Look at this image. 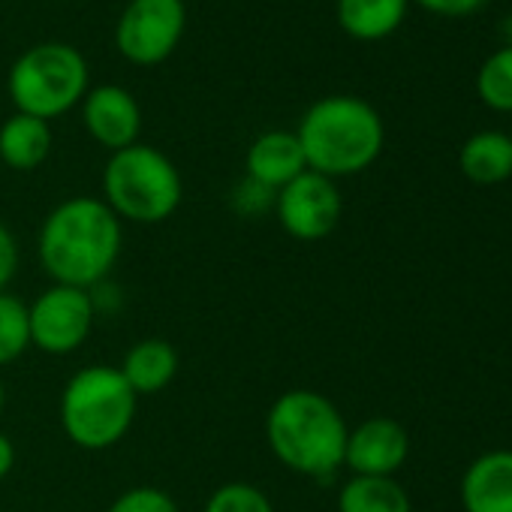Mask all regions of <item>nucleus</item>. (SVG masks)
<instances>
[{"label": "nucleus", "mask_w": 512, "mask_h": 512, "mask_svg": "<svg viewBox=\"0 0 512 512\" xmlns=\"http://www.w3.org/2000/svg\"><path fill=\"white\" fill-rule=\"evenodd\" d=\"M121 244L124 229L115 211L97 196H73L46 214L37 256L55 284L91 290L115 269Z\"/></svg>", "instance_id": "obj_1"}, {"label": "nucleus", "mask_w": 512, "mask_h": 512, "mask_svg": "<svg viewBox=\"0 0 512 512\" xmlns=\"http://www.w3.org/2000/svg\"><path fill=\"white\" fill-rule=\"evenodd\" d=\"M296 136L308 169L338 181L377 163L383 154L386 127L368 100L353 94H332L317 100L302 115Z\"/></svg>", "instance_id": "obj_2"}, {"label": "nucleus", "mask_w": 512, "mask_h": 512, "mask_svg": "<svg viewBox=\"0 0 512 512\" xmlns=\"http://www.w3.org/2000/svg\"><path fill=\"white\" fill-rule=\"evenodd\" d=\"M347 422L341 410L314 389H290L266 413V443L293 473L332 476L344 464Z\"/></svg>", "instance_id": "obj_3"}, {"label": "nucleus", "mask_w": 512, "mask_h": 512, "mask_svg": "<svg viewBox=\"0 0 512 512\" xmlns=\"http://www.w3.org/2000/svg\"><path fill=\"white\" fill-rule=\"evenodd\" d=\"M136 392L118 368L88 365L76 371L61 392V428L85 452L118 446L136 419Z\"/></svg>", "instance_id": "obj_4"}, {"label": "nucleus", "mask_w": 512, "mask_h": 512, "mask_svg": "<svg viewBox=\"0 0 512 512\" xmlns=\"http://www.w3.org/2000/svg\"><path fill=\"white\" fill-rule=\"evenodd\" d=\"M103 196L118 220L163 223L178 211L184 184L181 172L163 151L136 142L112 151L103 169Z\"/></svg>", "instance_id": "obj_5"}, {"label": "nucleus", "mask_w": 512, "mask_h": 512, "mask_svg": "<svg viewBox=\"0 0 512 512\" xmlns=\"http://www.w3.org/2000/svg\"><path fill=\"white\" fill-rule=\"evenodd\" d=\"M88 82V61L76 46L40 43L16 58L10 70V97L22 115L52 121L85 100Z\"/></svg>", "instance_id": "obj_6"}, {"label": "nucleus", "mask_w": 512, "mask_h": 512, "mask_svg": "<svg viewBox=\"0 0 512 512\" xmlns=\"http://www.w3.org/2000/svg\"><path fill=\"white\" fill-rule=\"evenodd\" d=\"M184 25V0H130L115 25V46L130 64L157 67L178 49Z\"/></svg>", "instance_id": "obj_7"}, {"label": "nucleus", "mask_w": 512, "mask_h": 512, "mask_svg": "<svg viewBox=\"0 0 512 512\" xmlns=\"http://www.w3.org/2000/svg\"><path fill=\"white\" fill-rule=\"evenodd\" d=\"M94 299L88 290L52 284L28 308L31 347L49 356L76 353L94 329Z\"/></svg>", "instance_id": "obj_8"}, {"label": "nucleus", "mask_w": 512, "mask_h": 512, "mask_svg": "<svg viewBox=\"0 0 512 512\" xmlns=\"http://www.w3.org/2000/svg\"><path fill=\"white\" fill-rule=\"evenodd\" d=\"M275 211L287 235L299 241H320L338 229L344 199L332 178L305 169L299 178L275 193Z\"/></svg>", "instance_id": "obj_9"}, {"label": "nucleus", "mask_w": 512, "mask_h": 512, "mask_svg": "<svg viewBox=\"0 0 512 512\" xmlns=\"http://www.w3.org/2000/svg\"><path fill=\"white\" fill-rule=\"evenodd\" d=\"M410 455V434L389 416H374L347 434L344 464L353 476H395Z\"/></svg>", "instance_id": "obj_10"}, {"label": "nucleus", "mask_w": 512, "mask_h": 512, "mask_svg": "<svg viewBox=\"0 0 512 512\" xmlns=\"http://www.w3.org/2000/svg\"><path fill=\"white\" fill-rule=\"evenodd\" d=\"M82 121L94 142L109 151H121L139 142L142 109L130 91L118 85H97L88 88L82 100Z\"/></svg>", "instance_id": "obj_11"}, {"label": "nucleus", "mask_w": 512, "mask_h": 512, "mask_svg": "<svg viewBox=\"0 0 512 512\" xmlns=\"http://www.w3.org/2000/svg\"><path fill=\"white\" fill-rule=\"evenodd\" d=\"M244 169H247V181L266 187L269 193H278L281 187H287L293 178H299L308 169L296 130L260 133L247 148Z\"/></svg>", "instance_id": "obj_12"}, {"label": "nucleus", "mask_w": 512, "mask_h": 512, "mask_svg": "<svg viewBox=\"0 0 512 512\" xmlns=\"http://www.w3.org/2000/svg\"><path fill=\"white\" fill-rule=\"evenodd\" d=\"M464 512H512V449H491L461 476Z\"/></svg>", "instance_id": "obj_13"}, {"label": "nucleus", "mask_w": 512, "mask_h": 512, "mask_svg": "<svg viewBox=\"0 0 512 512\" xmlns=\"http://www.w3.org/2000/svg\"><path fill=\"white\" fill-rule=\"evenodd\" d=\"M121 377L127 380V386L136 392V398L142 395H157L163 392L175 374H178V353L169 341L163 338H145L139 344H133L121 362Z\"/></svg>", "instance_id": "obj_14"}, {"label": "nucleus", "mask_w": 512, "mask_h": 512, "mask_svg": "<svg viewBox=\"0 0 512 512\" xmlns=\"http://www.w3.org/2000/svg\"><path fill=\"white\" fill-rule=\"evenodd\" d=\"M461 175L473 184L491 187L512 178V139L500 130H479L464 139L458 154Z\"/></svg>", "instance_id": "obj_15"}, {"label": "nucleus", "mask_w": 512, "mask_h": 512, "mask_svg": "<svg viewBox=\"0 0 512 512\" xmlns=\"http://www.w3.org/2000/svg\"><path fill=\"white\" fill-rule=\"evenodd\" d=\"M410 10V0H338V25L359 43L392 37Z\"/></svg>", "instance_id": "obj_16"}, {"label": "nucleus", "mask_w": 512, "mask_h": 512, "mask_svg": "<svg viewBox=\"0 0 512 512\" xmlns=\"http://www.w3.org/2000/svg\"><path fill=\"white\" fill-rule=\"evenodd\" d=\"M52 154V127L43 118L16 112L0 124V160L16 172H31Z\"/></svg>", "instance_id": "obj_17"}, {"label": "nucleus", "mask_w": 512, "mask_h": 512, "mask_svg": "<svg viewBox=\"0 0 512 512\" xmlns=\"http://www.w3.org/2000/svg\"><path fill=\"white\" fill-rule=\"evenodd\" d=\"M338 512H413L395 476H350L338 491Z\"/></svg>", "instance_id": "obj_18"}, {"label": "nucleus", "mask_w": 512, "mask_h": 512, "mask_svg": "<svg viewBox=\"0 0 512 512\" xmlns=\"http://www.w3.org/2000/svg\"><path fill=\"white\" fill-rule=\"evenodd\" d=\"M476 94L494 112H512V46L494 49L476 70Z\"/></svg>", "instance_id": "obj_19"}, {"label": "nucleus", "mask_w": 512, "mask_h": 512, "mask_svg": "<svg viewBox=\"0 0 512 512\" xmlns=\"http://www.w3.org/2000/svg\"><path fill=\"white\" fill-rule=\"evenodd\" d=\"M31 347L28 305L10 293H0V368L16 362Z\"/></svg>", "instance_id": "obj_20"}, {"label": "nucleus", "mask_w": 512, "mask_h": 512, "mask_svg": "<svg viewBox=\"0 0 512 512\" xmlns=\"http://www.w3.org/2000/svg\"><path fill=\"white\" fill-rule=\"evenodd\" d=\"M205 512H275V503L263 488L250 482H226L211 491Z\"/></svg>", "instance_id": "obj_21"}, {"label": "nucleus", "mask_w": 512, "mask_h": 512, "mask_svg": "<svg viewBox=\"0 0 512 512\" xmlns=\"http://www.w3.org/2000/svg\"><path fill=\"white\" fill-rule=\"evenodd\" d=\"M106 512H181V509L172 500V494H166L163 488L136 485V488H127L124 494H118Z\"/></svg>", "instance_id": "obj_22"}, {"label": "nucleus", "mask_w": 512, "mask_h": 512, "mask_svg": "<svg viewBox=\"0 0 512 512\" xmlns=\"http://www.w3.org/2000/svg\"><path fill=\"white\" fill-rule=\"evenodd\" d=\"M19 272V241L0 220V293H7L10 281Z\"/></svg>", "instance_id": "obj_23"}, {"label": "nucleus", "mask_w": 512, "mask_h": 512, "mask_svg": "<svg viewBox=\"0 0 512 512\" xmlns=\"http://www.w3.org/2000/svg\"><path fill=\"white\" fill-rule=\"evenodd\" d=\"M422 10L434 13V16H443V19H464V16H473L476 10L485 7V0H413Z\"/></svg>", "instance_id": "obj_24"}, {"label": "nucleus", "mask_w": 512, "mask_h": 512, "mask_svg": "<svg viewBox=\"0 0 512 512\" xmlns=\"http://www.w3.org/2000/svg\"><path fill=\"white\" fill-rule=\"evenodd\" d=\"M13 467H16V446L4 431H0V479H7L13 473Z\"/></svg>", "instance_id": "obj_25"}, {"label": "nucleus", "mask_w": 512, "mask_h": 512, "mask_svg": "<svg viewBox=\"0 0 512 512\" xmlns=\"http://www.w3.org/2000/svg\"><path fill=\"white\" fill-rule=\"evenodd\" d=\"M500 37H503V46H512V13L500 22Z\"/></svg>", "instance_id": "obj_26"}, {"label": "nucleus", "mask_w": 512, "mask_h": 512, "mask_svg": "<svg viewBox=\"0 0 512 512\" xmlns=\"http://www.w3.org/2000/svg\"><path fill=\"white\" fill-rule=\"evenodd\" d=\"M4 404H7V392H4V380H0V413H4Z\"/></svg>", "instance_id": "obj_27"}, {"label": "nucleus", "mask_w": 512, "mask_h": 512, "mask_svg": "<svg viewBox=\"0 0 512 512\" xmlns=\"http://www.w3.org/2000/svg\"><path fill=\"white\" fill-rule=\"evenodd\" d=\"M509 139H512V133H509Z\"/></svg>", "instance_id": "obj_28"}]
</instances>
